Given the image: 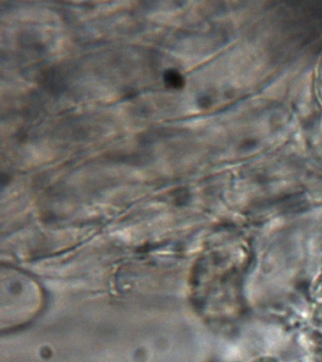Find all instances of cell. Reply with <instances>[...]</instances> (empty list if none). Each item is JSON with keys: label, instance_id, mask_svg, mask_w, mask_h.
<instances>
[{"label": "cell", "instance_id": "1", "mask_svg": "<svg viewBox=\"0 0 322 362\" xmlns=\"http://www.w3.org/2000/svg\"><path fill=\"white\" fill-rule=\"evenodd\" d=\"M163 81L171 89H180L183 84V76L176 70L169 69L163 74Z\"/></svg>", "mask_w": 322, "mask_h": 362}]
</instances>
